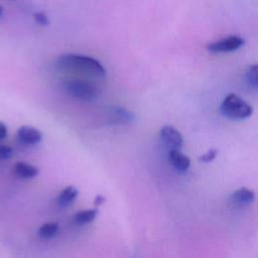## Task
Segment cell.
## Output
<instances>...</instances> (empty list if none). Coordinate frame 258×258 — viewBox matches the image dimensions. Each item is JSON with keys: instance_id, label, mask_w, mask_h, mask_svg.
Instances as JSON below:
<instances>
[{"instance_id": "cell-1", "label": "cell", "mask_w": 258, "mask_h": 258, "mask_svg": "<svg viewBox=\"0 0 258 258\" xmlns=\"http://www.w3.org/2000/svg\"><path fill=\"white\" fill-rule=\"evenodd\" d=\"M56 67L61 70H71L84 72L94 77L103 78L106 70L96 58L77 53H64L56 59Z\"/></svg>"}, {"instance_id": "cell-2", "label": "cell", "mask_w": 258, "mask_h": 258, "mask_svg": "<svg viewBox=\"0 0 258 258\" xmlns=\"http://www.w3.org/2000/svg\"><path fill=\"white\" fill-rule=\"evenodd\" d=\"M220 111L229 119L244 120L252 115L253 108L236 94H229L223 100Z\"/></svg>"}, {"instance_id": "cell-3", "label": "cell", "mask_w": 258, "mask_h": 258, "mask_svg": "<svg viewBox=\"0 0 258 258\" xmlns=\"http://www.w3.org/2000/svg\"><path fill=\"white\" fill-rule=\"evenodd\" d=\"M62 89L69 96L80 101H92L99 94L96 86L81 80H68L62 84Z\"/></svg>"}, {"instance_id": "cell-4", "label": "cell", "mask_w": 258, "mask_h": 258, "mask_svg": "<svg viewBox=\"0 0 258 258\" xmlns=\"http://www.w3.org/2000/svg\"><path fill=\"white\" fill-rule=\"evenodd\" d=\"M245 43V40L238 35H230L217 41L209 43L207 49L211 52H231L239 49Z\"/></svg>"}, {"instance_id": "cell-5", "label": "cell", "mask_w": 258, "mask_h": 258, "mask_svg": "<svg viewBox=\"0 0 258 258\" xmlns=\"http://www.w3.org/2000/svg\"><path fill=\"white\" fill-rule=\"evenodd\" d=\"M160 138L165 146L170 149H179L182 145L180 132L171 125H165L160 129Z\"/></svg>"}, {"instance_id": "cell-6", "label": "cell", "mask_w": 258, "mask_h": 258, "mask_svg": "<svg viewBox=\"0 0 258 258\" xmlns=\"http://www.w3.org/2000/svg\"><path fill=\"white\" fill-rule=\"evenodd\" d=\"M108 115H109V121L112 124H117V125L129 124V123H132L133 120L135 119V116L131 111L121 106L112 107Z\"/></svg>"}, {"instance_id": "cell-7", "label": "cell", "mask_w": 258, "mask_h": 258, "mask_svg": "<svg viewBox=\"0 0 258 258\" xmlns=\"http://www.w3.org/2000/svg\"><path fill=\"white\" fill-rule=\"evenodd\" d=\"M17 137L22 143L28 144V145H33V144H37L38 142H40V140L42 138V134L36 128H34L32 126L24 125V126H21L18 128Z\"/></svg>"}, {"instance_id": "cell-8", "label": "cell", "mask_w": 258, "mask_h": 258, "mask_svg": "<svg viewBox=\"0 0 258 258\" xmlns=\"http://www.w3.org/2000/svg\"><path fill=\"white\" fill-rule=\"evenodd\" d=\"M168 157L174 169L180 173L186 172L190 166V160L188 156L180 152L179 149H170Z\"/></svg>"}, {"instance_id": "cell-9", "label": "cell", "mask_w": 258, "mask_h": 258, "mask_svg": "<svg viewBox=\"0 0 258 258\" xmlns=\"http://www.w3.org/2000/svg\"><path fill=\"white\" fill-rule=\"evenodd\" d=\"M255 200V194L252 189L247 187H241L236 189L230 197V202L237 206H246L253 203Z\"/></svg>"}, {"instance_id": "cell-10", "label": "cell", "mask_w": 258, "mask_h": 258, "mask_svg": "<svg viewBox=\"0 0 258 258\" xmlns=\"http://www.w3.org/2000/svg\"><path fill=\"white\" fill-rule=\"evenodd\" d=\"M13 170L14 173L20 178H33L39 172L38 167L26 162H17L14 165Z\"/></svg>"}, {"instance_id": "cell-11", "label": "cell", "mask_w": 258, "mask_h": 258, "mask_svg": "<svg viewBox=\"0 0 258 258\" xmlns=\"http://www.w3.org/2000/svg\"><path fill=\"white\" fill-rule=\"evenodd\" d=\"M79 195V190L74 185H69L66 188H63L60 194L57 197V204L60 207H69L74 203L76 198Z\"/></svg>"}, {"instance_id": "cell-12", "label": "cell", "mask_w": 258, "mask_h": 258, "mask_svg": "<svg viewBox=\"0 0 258 258\" xmlns=\"http://www.w3.org/2000/svg\"><path fill=\"white\" fill-rule=\"evenodd\" d=\"M98 215L97 209H90V210H84L78 212L74 216V221L78 225H85L93 222Z\"/></svg>"}, {"instance_id": "cell-13", "label": "cell", "mask_w": 258, "mask_h": 258, "mask_svg": "<svg viewBox=\"0 0 258 258\" xmlns=\"http://www.w3.org/2000/svg\"><path fill=\"white\" fill-rule=\"evenodd\" d=\"M59 226L56 222H48L42 224L38 229V236L42 239H50L54 237L58 232Z\"/></svg>"}, {"instance_id": "cell-14", "label": "cell", "mask_w": 258, "mask_h": 258, "mask_svg": "<svg viewBox=\"0 0 258 258\" xmlns=\"http://www.w3.org/2000/svg\"><path fill=\"white\" fill-rule=\"evenodd\" d=\"M245 79L250 88H252L253 90H257L258 81H257V66L256 64H252V66L248 67V69L246 70V73H245Z\"/></svg>"}, {"instance_id": "cell-15", "label": "cell", "mask_w": 258, "mask_h": 258, "mask_svg": "<svg viewBox=\"0 0 258 258\" xmlns=\"http://www.w3.org/2000/svg\"><path fill=\"white\" fill-rule=\"evenodd\" d=\"M33 19L37 24L41 26H47L49 24V19L43 11H37L33 13Z\"/></svg>"}, {"instance_id": "cell-16", "label": "cell", "mask_w": 258, "mask_h": 258, "mask_svg": "<svg viewBox=\"0 0 258 258\" xmlns=\"http://www.w3.org/2000/svg\"><path fill=\"white\" fill-rule=\"evenodd\" d=\"M217 155H218V150L212 148V149L208 150L206 153H204L203 155H201L199 157V160L204 163H209V162H212L216 158Z\"/></svg>"}, {"instance_id": "cell-17", "label": "cell", "mask_w": 258, "mask_h": 258, "mask_svg": "<svg viewBox=\"0 0 258 258\" xmlns=\"http://www.w3.org/2000/svg\"><path fill=\"white\" fill-rule=\"evenodd\" d=\"M13 154V150L8 145H0V160L8 159Z\"/></svg>"}, {"instance_id": "cell-18", "label": "cell", "mask_w": 258, "mask_h": 258, "mask_svg": "<svg viewBox=\"0 0 258 258\" xmlns=\"http://www.w3.org/2000/svg\"><path fill=\"white\" fill-rule=\"evenodd\" d=\"M7 136V127L0 122V140Z\"/></svg>"}, {"instance_id": "cell-19", "label": "cell", "mask_w": 258, "mask_h": 258, "mask_svg": "<svg viewBox=\"0 0 258 258\" xmlns=\"http://www.w3.org/2000/svg\"><path fill=\"white\" fill-rule=\"evenodd\" d=\"M104 202H105V198H104L103 196H101V195H98V196L95 198V200H94V205H95L96 207H99V206H101Z\"/></svg>"}, {"instance_id": "cell-20", "label": "cell", "mask_w": 258, "mask_h": 258, "mask_svg": "<svg viewBox=\"0 0 258 258\" xmlns=\"http://www.w3.org/2000/svg\"><path fill=\"white\" fill-rule=\"evenodd\" d=\"M2 13H3V8H2V7H0V16L2 15Z\"/></svg>"}]
</instances>
